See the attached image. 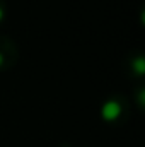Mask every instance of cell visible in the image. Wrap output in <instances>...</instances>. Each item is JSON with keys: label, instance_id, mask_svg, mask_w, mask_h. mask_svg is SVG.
I'll return each mask as SVG.
<instances>
[{"label": "cell", "instance_id": "cell-4", "mask_svg": "<svg viewBox=\"0 0 145 147\" xmlns=\"http://www.w3.org/2000/svg\"><path fill=\"white\" fill-rule=\"evenodd\" d=\"M3 63V57H2V53H0V65Z\"/></svg>", "mask_w": 145, "mask_h": 147}, {"label": "cell", "instance_id": "cell-1", "mask_svg": "<svg viewBox=\"0 0 145 147\" xmlns=\"http://www.w3.org/2000/svg\"><path fill=\"white\" fill-rule=\"evenodd\" d=\"M121 115V105L118 101H108L104 103V106L101 108V116L106 121H113Z\"/></svg>", "mask_w": 145, "mask_h": 147}, {"label": "cell", "instance_id": "cell-2", "mask_svg": "<svg viewBox=\"0 0 145 147\" xmlns=\"http://www.w3.org/2000/svg\"><path fill=\"white\" fill-rule=\"evenodd\" d=\"M144 62H145L144 57H138V58L133 62V65H135V70H137V74H138V75H142V74H144Z\"/></svg>", "mask_w": 145, "mask_h": 147}, {"label": "cell", "instance_id": "cell-3", "mask_svg": "<svg viewBox=\"0 0 145 147\" xmlns=\"http://www.w3.org/2000/svg\"><path fill=\"white\" fill-rule=\"evenodd\" d=\"M3 19V10H2V7H0V21Z\"/></svg>", "mask_w": 145, "mask_h": 147}]
</instances>
